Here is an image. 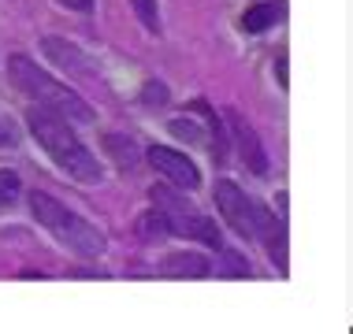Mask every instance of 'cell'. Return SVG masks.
Here are the masks:
<instances>
[{"instance_id": "cell-4", "label": "cell", "mask_w": 353, "mask_h": 334, "mask_svg": "<svg viewBox=\"0 0 353 334\" xmlns=\"http://www.w3.org/2000/svg\"><path fill=\"white\" fill-rule=\"evenodd\" d=\"M149 200L152 208H160L171 227V238H197L201 245H212V249H223V234H219V227L208 219L205 212H197L194 205L175 194L171 186H152L149 189Z\"/></svg>"}, {"instance_id": "cell-2", "label": "cell", "mask_w": 353, "mask_h": 334, "mask_svg": "<svg viewBox=\"0 0 353 334\" xmlns=\"http://www.w3.org/2000/svg\"><path fill=\"white\" fill-rule=\"evenodd\" d=\"M8 74H12V82L19 85V93H26V97L37 101L41 108L63 116L68 123H93V108H90V104H85L71 85L56 82L45 67H37L30 60V56H23V52L8 56Z\"/></svg>"}, {"instance_id": "cell-5", "label": "cell", "mask_w": 353, "mask_h": 334, "mask_svg": "<svg viewBox=\"0 0 353 334\" xmlns=\"http://www.w3.org/2000/svg\"><path fill=\"white\" fill-rule=\"evenodd\" d=\"M216 208H219V216H223L242 238H256L261 200L250 197L242 186H234L231 178H219V182H216Z\"/></svg>"}, {"instance_id": "cell-14", "label": "cell", "mask_w": 353, "mask_h": 334, "mask_svg": "<svg viewBox=\"0 0 353 334\" xmlns=\"http://www.w3.org/2000/svg\"><path fill=\"white\" fill-rule=\"evenodd\" d=\"M130 4H134V12H138V19H141V26H145L149 34H160V30H164L157 0H130Z\"/></svg>"}, {"instance_id": "cell-11", "label": "cell", "mask_w": 353, "mask_h": 334, "mask_svg": "<svg viewBox=\"0 0 353 334\" xmlns=\"http://www.w3.org/2000/svg\"><path fill=\"white\" fill-rule=\"evenodd\" d=\"M138 238L145 245H157V242H164V238H171V227H168V219L160 208H149V212L138 219Z\"/></svg>"}, {"instance_id": "cell-3", "label": "cell", "mask_w": 353, "mask_h": 334, "mask_svg": "<svg viewBox=\"0 0 353 334\" xmlns=\"http://www.w3.org/2000/svg\"><path fill=\"white\" fill-rule=\"evenodd\" d=\"M30 212H34L37 223H41L45 231L63 245V249H71L74 256L97 260V256H104V249H108L104 234L90 223V219H82L79 212H71L63 200H56L52 194H45V189H34V194H30Z\"/></svg>"}, {"instance_id": "cell-1", "label": "cell", "mask_w": 353, "mask_h": 334, "mask_svg": "<svg viewBox=\"0 0 353 334\" xmlns=\"http://www.w3.org/2000/svg\"><path fill=\"white\" fill-rule=\"evenodd\" d=\"M30 134L37 138V145L45 149V156L60 171H68L71 178H79V182H97L101 178L97 156L82 145V138L74 134V127L63 116H56L49 108H34L30 112Z\"/></svg>"}, {"instance_id": "cell-15", "label": "cell", "mask_w": 353, "mask_h": 334, "mask_svg": "<svg viewBox=\"0 0 353 334\" xmlns=\"http://www.w3.org/2000/svg\"><path fill=\"white\" fill-rule=\"evenodd\" d=\"M19 189H23V182H19V175H15V171L0 167V208H4V205H12V200L19 197Z\"/></svg>"}, {"instance_id": "cell-10", "label": "cell", "mask_w": 353, "mask_h": 334, "mask_svg": "<svg viewBox=\"0 0 353 334\" xmlns=\"http://www.w3.org/2000/svg\"><path fill=\"white\" fill-rule=\"evenodd\" d=\"M283 15H286L283 0H264V4H253L242 12V30L245 34H264V30H272Z\"/></svg>"}, {"instance_id": "cell-7", "label": "cell", "mask_w": 353, "mask_h": 334, "mask_svg": "<svg viewBox=\"0 0 353 334\" xmlns=\"http://www.w3.org/2000/svg\"><path fill=\"white\" fill-rule=\"evenodd\" d=\"M149 164L157 167L168 182H175V186H183V189H197V186H201V171H197V164L186 156V152H179V149L152 145L149 149Z\"/></svg>"}, {"instance_id": "cell-9", "label": "cell", "mask_w": 353, "mask_h": 334, "mask_svg": "<svg viewBox=\"0 0 353 334\" xmlns=\"http://www.w3.org/2000/svg\"><path fill=\"white\" fill-rule=\"evenodd\" d=\"M160 271L171 279H208L212 275V260L201 253H171L160 260Z\"/></svg>"}, {"instance_id": "cell-16", "label": "cell", "mask_w": 353, "mask_h": 334, "mask_svg": "<svg viewBox=\"0 0 353 334\" xmlns=\"http://www.w3.org/2000/svg\"><path fill=\"white\" fill-rule=\"evenodd\" d=\"M23 145V130L12 116H0V149H19Z\"/></svg>"}, {"instance_id": "cell-13", "label": "cell", "mask_w": 353, "mask_h": 334, "mask_svg": "<svg viewBox=\"0 0 353 334\" xmlns=\"http://www.w3.org/2000/svg\"><path fill=\"white\" fill-rule=\"evenodd\" d=\"M168 130L175 134L179 141H190V145H208V134L197 127V123L190 119V116H186V119H171V123H168Z\"/></svg>"}, {"instance_id": "cell-12", "label": "cell", "mask_w": 353, "mask_h": 334, "mask_svg": "<svg viewBox=\"0 0 353 334\" xmlns=\"http://www.w3.org/2000/svg\"><path fill=\"white\" fill-rule=\"evenodd\" d=\"M104 149H108V156L116 160L119 167H134L138 164V145H134V138H127V134H108V138H104Z\"/></svg>"}, {"instance_id": "cell-8", "label": "cell", "mask_w": 353, "mask_h": 334, "mask_svg": "<svg viewBox=\"0 0 353 334\" xmlns=\"http://www.w3.org/2000/svg\"><path fill=\"white\" fill-rule=\"evenodd\" d=\"M227 123H231V134H234V145H238V156H242V164L253 171V175H268V152H264L261 138H256V130L250 127V119L238 116V112H227Z\"/></svg>"}, {"instance_id": "cell-19", "label": "cell", "mask_w": 353, "mask_h": 334, "mask_svg": "<svg viewBox=\"0 0 353 334\" xmlns=\"http://www.w3.org/2000/svg\"><path fill=\"white\" fill-rule=\"evenodd\" d=\"M56 4L71 8V12H93V0H56Z\"/></svg>"}, {"instance_id": "cell-6", "label": "cell", "mask_w": 353, "mask_h": 334, "mask_svg": "<svg viewBox=\"0 0 353 334\" xmlns=\"http://www.w3.org/2000/svg\"><path fill=\"white\" fill-rule=\"evenodd\" d=\"M41 49H45V56H49L56 67H60V71H68L71 79L101 85V71L90 63V56H85L74 41H68V37H45Z\"/></svg>"}, {"instance_id": "cell-18", "label": "cell", "mask_w": 353, "mask_h": 334, "mask_svg": "<svg viewBox=\"0 0 353 334\" xmlns=\"http://www.w3.org/2000/svg\"><path fill=\"white\" fill-rule=\"evenodd\" d=\"M141 104H168V85L164 82H145V90H141Z\"/></svg>"}, {"instance_id": "cell-17", "label": "cell", "mask_w": 353, "mask_h": 334, "mask_svg": "<svg viewBox=\"0 0 353 334\" xmlns=\"http://www.w3.org/2000/svg\"><path fill=\"white\" fill-rule=\"evenodd\" d=\"M219 260H223V264H219V267H212V271L234 275V279H238V275H250V264H245L238 253H231V249H223V256H219Z\"/></svg>"}]
</instances>
